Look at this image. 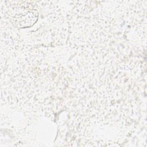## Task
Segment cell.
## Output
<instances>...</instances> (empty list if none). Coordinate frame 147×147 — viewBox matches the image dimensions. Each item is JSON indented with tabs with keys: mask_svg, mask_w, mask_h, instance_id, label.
<instances>
[{
	"mask_svg": "<svg viewBox=\"0 0 147 147\" xmlns=\"http://www.w3.org/2000/svg\"><path fill=\"white\" fill-rule=\"evenodd\" d=\"M14 24L20 28H26L32 25L36 21L37 16L32 11L22 13L14 17Z\"/></svg>",
	"mask_w": 147,
	"mask_h": 147,
	"instance_id": "cell-1",
	"label": "cell"
}]
</instances>
